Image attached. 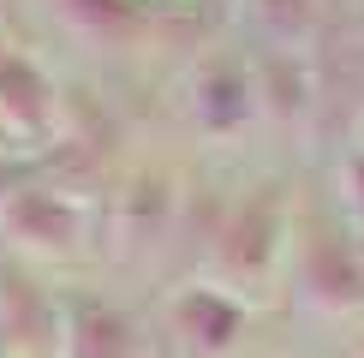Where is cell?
<instances>
[{"label":"cell","mask_w":364,"mask_h":358,"mask_svg":"<svg viewBox=\"0 0 364 358\" xmlns=\"http://www.w3.org/2000/svg\"><path fill=\"white\" fill-rule=\"evenodd\" d=\"M60 335H72V358H132V347H138V328L114 305H96V298L72 310L60 322Z\"/></svg>","instance_id":"2"},{"label":"cell","mask_w":364,"mask_h":358,"mask_svg":"<svg viewBox=\"0 0 364 358\" xmlns=\"http://www.w3.org/2000/svg\"><path fill=\"white\" fill-rule=\"evenodd\" d=\"M179 317H186L191 340H197V347H209V352L233 347V335H239V310L227 305V298H215V293H191L186 305H179Z\"/></svg>","instance_id":"4"},{"label":"cell","mask_w":364,"mask_h":358,"mask_svg":"<svg viewBox=\"0 0 364 358\" xmlns=\"http://www.w3.org/2000/svg\"><path fill=\"white\" fill-rule=\"evenodd\" d=\"M269 239H275V209H269V197H257L245 203L233 215V233H227V257H233L245 275H263V263H269Z\"/></svg>","instance_id":"3"},{"label":"cell","mask_w":364,"mask_h":358,"mask_svg":"<svg viewBox=\"0 0 364 358\" xmlns=\"http://www.w3.org/2000/svg\"><path fill=\"white\" fill-rule=\"evenodd\" d=\"M6 227L24 239V245H42V251H72L78 245V209L54 191H24L12 197L6 209Z\"/></svg>","instance_id":"1"},{"label":"cell","mask_w":364,"mask_h":358,"mask_svg":"<svg viewBox=\"0 0 364 358\" xmlns=\"http://www.w3.org/2000/svg\"><path fill=\"white\" fill-rule=\"evenodd\" d=\"M0 108L24 126H42L48 119V84L24 66V60H0Z\"/></svg>","instance_id":"5"}]
</instances>
